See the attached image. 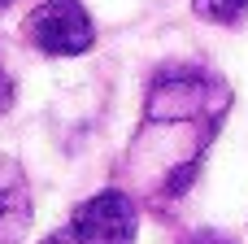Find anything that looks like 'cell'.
I'll return each instance as SVG.
<instances>
[{"instance_id": "cell-1", "label": "cell", "mask_w": 248, "mask_h": 244, "mask_svg": "<svg viewBox=\"0 0 248 244\" xmlns=\"http://www.w3.org/2000/svg\"><path fill=\"white\" fill-rule=\"evenodd\" d=\"M227 109L222 79L205 70H166L148 87V122H209L218 127V114Z\"/></svg>"}, {"instance_id": "cell-2", "label": "cell", "mask_w": 248, "mask_h": 244, "mask_svg": "<svg viewBox=\"0 0 248 244\" xmlns=\"http://www.w3.org/2000/svg\"><path fill=\"white\" fill-rule=\"evenodd\" d=\"M26 35L48 57H78L96 44V26L78 0H44L26 17Z\"/></svg>"}, {"instance_id": "cell-3", "label": "cell", "mask_w": 248, "mask_h": 244, "mask_svg": "<svg viewBox=\"0 0 248 244\" xmlns=\"http://www.w3.org/2000/svg\"><path fill=\"white\" fill-rule=\"evenodd\" d=\"M140 214L131 205L126 192H96L92 201H83L70 218V240L74 244H135Z\"/></svg>"}, {"instance_id": "cell-4", "label": "cell", "mask_w": 248, "mask_h": 244, "mask_svg": "<svg viewBox=\"0 0 248 244\" xmlns=\"http://www.w3.org/2000/svg\"><path fill=\"white\" fill-rule=\"evenodd\" d=\"M31 223V196L17 162L0 157V244H13Z\"/></svg>"}, {"instance_id": "cell-5", "label": "cell", "mask_w": 248, "mask_h": 244, "mask_svg": "<svg viewBox=\"0 0 248 244\" xmlns=\"http://www.w3.org/2000/svg\"><path fill=\"white\" fill-rule=\"evenodd\" d=\"M192 9H196V17H205V22L235 26L248 13V0H192Z\"/></svg>"}, {"instance_id": "cell-6", "label": "cell", "mask_w": 248, "mask_h": 244, "mask_svg": "<svg viewBox=\"0 0 248 244\" xmlns=\"http://www.w3.org/2000/svg\"><path fill=\"white\" fill-rule=\"evenodd\" d=\"M179 244H231V240H222V236H214V231H192V236H183Z\"/></svg>"}, {"instance_id": "cell-7", "label": "cell", "mask_w": 248, "mask_h": 244, "mask_svg": "<svg viewBox=\"0 0 248 244\" xmlns=\"http://www.w3.org/2000/svg\"><path fill=\"white\" fill-rule=\"evenodd\" d=\"M9 105H13V79L0 70V109H9Z\"/></svg>"}, {"instance_id": "cell-8", "label": "cell", "mask_w": 248, "mask_h": 244, "mask_svg": "<svg viewBox=\"0 0 248 244\" xmlns=\"http://www.w3.org/2000/svg\"><path fill=\"white\" fill-rule=\"evenodd\" d=\"M44 244H74V240H70V231H57L52 240H44Z\"/></svg>"}, {"instance_id": "cell-9", "label": "cell", "mask_w": 248, "mask_h": 244, "mask_svg": "<svg viewBox=\"0 0 248 244\" xmlns=\"http://www.w3.org/2000/svg\"><path fill=\"white\" fill-rule=\"evenodd\" d=\"M0 4H9V0H0Z\"/></svg>"}]
</instances>
